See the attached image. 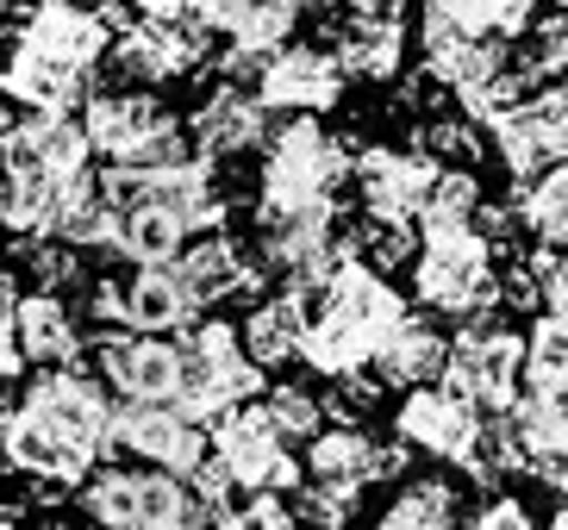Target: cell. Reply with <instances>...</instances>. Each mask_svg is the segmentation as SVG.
I'll return each mask as SVG.
<instances>
[{
    "label": "cell",
    "mask_w": 568,
    "mask_h": 530,
    "mask_svg": "<svg viewBox=\"0 0 568 530\" xmlns=\"http://www.w3.org/2000/svg\"><path fill=\"white\" fill-rule=\"evenodd\" d=\"M213 530H244V524H237V512H232V518H219V524H213Z\"/></svg>",
    "instance_id": "44"
},
{
    "label": "cell",
    "mask_w": 568,
    "mask_h": 530,
    "mask_svg": "<svg viewBox=\"0 0 568 530\" xmlns=\"http://www.w3.org/2000/svg\"><path fill=\"white\" fill-rule=\"evenodd\" d=\"M556 7H562V13H568V0H556Z\"/></svg>",
    "instance_id": "47"
},
{
    "label": "cell",
    "mask_w": 568,
    "mask_h": 530,
    "mask_svg": "<svg viewBox=\"0 0 568 530\" xmlns=\"http://www.w3.org/2000/svg\"><path fill=\"white\" fill-rule=\"evenodd\" d=\"M518 218H525V244L531 249H568V163L544 169L537 182L513 194Z\"/></svg>",
    "instance_id": "32"
},
{
    "label": "cell",
    "mask_w": 568,
    "mask_h": 530,
    "mask_svg": "<svg viewBox=\"0 0 568 530\" xmlns=\"http://www.w3.org/2000/svg\"><path fill=\"white\" fill-rule=\"evenodd\" d=\"M244 344L251 356L268 368V375H282V368L306 363V332H313V294L306 287H268L256 306H244Z\"/></svg>",
    "instance_id": "27"
},
{
    "label": "cell",
    "mask_w": 568,
    "mask_h": 530,
    "mask_svg": "<svg viewBox=\"0 0 568 530\" xmlns=\"http://www.w3.org/2000/svg\"><path fill=\"white\" fill-rule=\"evenodd\" d=\"M375 530H468L463 487L450 475H406L375 512Z\"/></svg>",
    "instance_id": "30"
},
{
    "label": "cell",
    "mask_w": 568,
    "mask_h": 530,
    "mask_svg": "<svg viewBox=\"0 0 568 530\" xmlns=\"http://www.w3.org/2000/svg\"><path fill=\"white\" fill-rule=\"evenodd\" d=\"M94 368L119 399L138 406H182V337L163 332H101Z\"/></svg>",
    "instance_id": "21"
},
{
    "label": "cell",
    "mask_w": 568,
    "mask_h": 530,
    "mask_svg": "<svg viewBox=\"0 0 568 530\" xmlns=\"http://www.w3.org/2000/svg\"><path fill=\"white\" fill-rule=\"evenodd\" d=\"M219 32L206 19H156V13H132L119 26V44H113V82H132V88H175L187 75L213 69Z\"/></svg>",
    "instance_id": "12"
},
{
    "label": "cell",
    "mask_w": 568,
    "mask_h": 530,
    "mask_svg": "<svg viewBox=\"0 0 568 530\" xmlns=\"http://www.w3.org/2000/svg\"><path fill=\"white\" fill-rule=\"evenodd\" d=\"M413 318V299L387 282V268H375L368 256L337 263V275L313 294V332H306V375L313 381H356L375 375L382 349L400 337V325Z\"/></svg>",
    "instance_id": "3"
},
{
    "label": "cell",
    "mask_w": 568,
    "mask_h": 530,
    "mask_svg": "<svg viewBox=\"0 0 568 530\" xmlns=\"http://www.w3.org/2000/svg\"><path fill=\"white\" fill-rule=\"evenodd\" d=\"M113 425H119V394L106 387L101 368H38L26 394H7V468L38 487L75 493L101 462H113Z\"/></svg>",
    "instance_id": "1"
},
{
    "label": "cell",
    "mask_w": 568,
    "mask_h": 530,
    "mask_svg": "<svg viewBox=\"0 0 568 530\" xmlns=\"http://www.w3.org/2000/svg\"><path fill=\"white\" fill-rule=\"evenodd\" d=\"M0 150L19 163L57 169V175H88L94 169V137H88L82 113H44V106H13Z\"/></svg>",
    "instance_id": "25"
},
{
    "label": "cell",
    "mask_w": 568,
    "mask_h": 530,
    "mask_svg": "<svg viewBox=\"0 0 568 530\" xmlns=\"http://www.w3.org/2000/svg\"><path fill=\"white\" fill-rule=\"evenodd\" d=\"M418 75L450 94L456 113H468L475 125H494L506 106L531 94V69L513 57V38L468 32L456 19L425 13L418 19Z\"/></svg>",
    "instance_id": "4"
},
{
    "label": "cell",
    "mask_w": 568,
    "mask_h": 530,
    "mask_svg": "<svg viewBox=\"0 0 568 530\" xmlns=\"http://www.w3.org/2000/svg\"><path fill=\"white\" fill-rule=\"evenodd\" d=\"M144 462V468H169L194 481L201 462L213 456V425L182 406H138V399H119V425H113V462Z\"/></svg>",
    "instance_id": "20"
},
{
    "label": "cell",
    "mask_w": 568,
    "mask_h": 530,
    "mask_svg": "<svg viewBox=\"0 0 568 530\" xmlns=\"http://www.w3.org/2000/svg\"><path fill=\"white\" fill-rule=\"evenodd\" d=\"M406 275H413L418 313L450 318V325H468V318H487L506 306V249L481 225L418 232V256Z\"/></svg>",
    "instance_id": "6"
},
{
    "label": "cell",
    "mask_w": 568,
    "mask_h": 530,
    "mask_svg": "<svg viewBox=\"0 0 568 530\" xmlns=\"http://www.w3.org/2000/svg\"><path fill=\"white\" fill-rule=\"evenodd\" d=\"M132 13H156V19H206V0H132Z\"/></svg>",
    "instance_id": "42"
},
{
    "label": "cell",
    "mask_w": 568,
    "mask_h": 530,
    "mask_svg": "<svg viewBox=\"0 0 568 530\" xmlns=\"http://www.w3.org/2000/svg\"><path fill=\"white\" fill-rule=\"evenodd\" d=\"M301 19H306V0H206V26L219 32V44L244 50V57L282 50L301 32Z\"/></svg>",
    "instance_id": "29"
},
{
    "label": "cell",
    "mask_w": 568,
    "mask_h": 530,
    "mask_svg": "<svg viewBox=\"0 0 568 530\" xmlns=\"http://www.w3.org/2000/svg\"><path fill=\"white\" fill-rule=\"evenodd\" d=\"M525 356H531V344H525V332H518L513 318H506V306H500V313L456 325L444 381H450L463 399H475L481 412H513L518 399H525V387H531Z\"/></svg>",
    "instance_id": "11"
},
{
    "label": "cell",
    "mask_w": 568,
    "mask_h": 530,
    "mask_svg": "<svg viewBox=\"0 0 568 530\" xmlns=\"http://www.w3.org/2000/svg\"><path fill=\"white\" fill-rule=\"evenodd\" d=\"M344 187H356V144L313 113L282 119L268 150L256 156V206H268V213L337 206Z\"/></svg>",
    "instance_id": "5"
},
{
    "label": "cell",
    "mask_w": 568,
    "mask_h": 530,
    "mask_svg": "<svg viewBox=\"0 0 568 530\" xmlns=\"http://www.w3.org/2000/svg\"><path fill=\"white\" fill-rule=\"evenodd\" d=\"M487 156L513 175V187H525L544 169L568 163V88L537 82L518 106H506L487 125Z\"/></svg>",
    "instance_id": "15"
},
{
    "label": "cell",
    "mask_w": 568,
    "mask_h": 530,
    "mask_svg": "<svg viewBox=\"0 0 568 530\" xmlns=\"http://www.w3.org/2000/svg\"><path fill=\"white\" fill-rule=\"evenodd\" d=\"M268 394V368L251 356L244 325H232L225 313H206L201 325L182 332V412L194 418H225L237 406Z\"/></svg>",
    "instance_id": "9"
},
{
    "label": "cell",
    "mask_w": 568,
    "mask_h": 530,
    "mask_svg": "<svg viewBox=\"0 0 568 530\" xmlns=\"http://www.w3.org/2000/svg\"><path fill=\"white\" fill-rule=\"evenodd\" d=\"M525 344H531V356H525L531 387H568V318L562 313H537L531 332H525Z\"/></svg>",
    "instance_id": "36"
},
{
    "label": "cell",
    "mask_w": 568,
    "mask_h": 530,
    "mask_svg": "<svg viewBox=\"0 0 568 530\" xmlns=\"http://www.w3.org/2000/svg\"><path fill=\"white\" fill-rule=\"evenodd\" d=\"M301 456H306V481L313 487H332V493L363 499L368 487L400 481L418 449L400 444V437H375L368 425H351V418H332Z\"/></svg>",
    "instance_id": "17"
},
{
    "label": "cell",
    "mask_w": 568,
    "mask_h": 530,
    "mask_svg": "<svg viewBox=\"0 0 568 530\" xmlns=\"http://www.w3.org/2000/svg\"><path fill=\"white\" fill-rule=\"evenodd\" d=\"M444 175V156L425 144H363L356 150V206L375 225H418L432 206V187Z\"/></svg>",
    "instance_id": "14"
},
{
    "label": "cell",
    "mask_w": 568,
    "mask_h": 530,
    "mask_svg": "<svg viewBox=\"0 0 568 530\" xmlns=\"http://www.w3.org/2000/svg\"><path fill=\"white\" fill-rule=\"evenodd\" d=\"M237 524L244 530H306V518L294 506V493H244Z\"/></svg>",
    "instance_id": "39"
},
{
    "label": "cell",
    "mask_w": 568,
    "mask_h": 530,
    "mask_svg": "<svg viewBox=\"0 0 568 530\" xmlns=\"http://www.w3.org/2000/svg\"><path fill=\"white\" fill-rule=\"evenodd\" d=\"M294 506H301L306 530H351V524H356V506H363V499L332 493V487H313V481H306L301 493H294Z\"/></svg>",
    "instance_id": "38"
},
{
    "label": "cell",
    "mask_w": 568,
    "mask_h": 530,
    "mask_svg": "<svg viewBox=\"0 0 568 530\" xmlns=\"http://www.w3.org/2000/svg\"><path fill=\"white\" fill-rule=\"evenodd\" d=\"M0 306H7V325H0V375H7V394L19 387L26 363L32 368H69L94 349V325H88L82 299L57 294V287L19 294V275H7V282H0Z\"/></svg>",
    "instance_id": "8"
},
{
    "label": "cell",
    "mask_w": 568,
    "mask_h": 530,
    "mask_svg": "<svg viewBox=\"0 0 568 530\" xmlns=\"http://www.w3.org/2000/svg\"><path fill=\"white\" fill-rule=\"evenodd\" d=\"M119 13L88 0H32L13 13L7 44V106H44V113H82L94 100V75L113 63Z\"/></svg>",
    "instance_id": "2"
},
{
    "label": "cell",
    "mask_w": 568,
    "mask_h": 530,
    "mask_svg": "<svg viewBox=\"0 0 568 530\" xmlns=\"http://www.w3.org/2000/svg\"><path fill=\"white\" fill-rule=\"evenodd\" d=\"M194 481L169 475V468H125V462H101L75 487V512L94 530H187L194 518Z\"/></svg>",
    "instance_id": "10"
},
{
    "label": "cell",
    "mask_w": 568,
    "mask_h": 530,
    "mask_svg": "<svg viewBox=\"0 0 568 530\" xmlns=\"http://www.w3.org/2000/svg\"><path fill=\"white\" fill-rule=\"evenodd\" d=\"M94 175H101V169H88V175H57V169H38V163L7 156L0 213H7L13 244H44V237H57V225H63V213H69V200L82 194Z\"/></svg>",
    "instance_id": "24"
},
{
    "label": "cell",
    "mask_w": 568,
    "mask_h": 530,
    "mask_svg": "<svg viewBox=\"0 0 568 530\" xmlns=\"http://www.w3.org/2000/svg\"><path fill=\"white\" fill-rule=\"evenodd\" d=\"M82 125L106 169H175L187 156H201L187 119H175V106L156 88H132V82L94 88V100L82 106Z\"/></svg>",
    "instance_id": "7"
},
{
    "label": "cell",
    "mask_w": 568,
    "mask_h": 530,
    "mask_svg": "<svg viewBox=\"0 0 568 530\" xmlns=\"http://www.w3.org/2000/svg\"><path fill=\"white\" fill-rule=\"evenodd\" d=\"M263 412H268V425H275L287 444L306 449L325 425H332V394H318V387H306V381H268Z\"/></svg>",
    "instance_id": "34"
},
{
    "label": "cell",
    "mask_w": 568,
    "mask_h": 530,
    "mask_svg": "<svg viewBox=\"0 0 568 530\" xmlns=\"http://www.w3.org/2000/svg\"><path fill=\"white\" fill-rule=\"evenodd\" d=\"M537 275H544V313L568 318V249H531Z\"/></svg>",
    "instance_id": "41"
},
{
    "label": "cell",
    "mask_w": 568,
    "mask_h": 530,
    "mask_svg": "<svg viewBox=\"0 0 568 530\" xmlns=\"http://www.w3.org/2000/svg\"><path fill=\"white\" fill-rule=\"evenodd\" d=\"M444 368H450V337H444V325H437L432 313H413L400 325V337L382 349L375 375H382V387H394V394H413V387L444 381Z\"/></svg>",
    "instance_id": "31"
},
{
    "label": "cell",
    "mask_w": 568,
    "mask_h": 530,
    "mask_svg": "<svg viewBox=\"0 0 568 530\" xmlns=\"http://www.w3.org/2000/svg\"><path fill=\"white\" fill-rule=\"evenodd\" d=\"M325 44L344 57L351 82L387 88L406 75V57H418V26H406V13H344L332 19V38Z\"/></svg>",
    "instance_id": "23"
},
{
    "label": "cell",
    "mask_w": 568,
    "mask_h": 530,
    "mask_svg": "<svg viewBox=\"0 0 568 530\" xmlns=\"http://www.w3.org/2000/svg\"><path fill=\"white\" fill-rule=\"evenodd\" d=\"M468 530H544V524L531 518V506L518 493H487L481 506L468 512Z\"/></svg>",
    "instance_id": "40"
},
{
    "label": "cell",
    "mask_w": 568,
    "mask_h": 530,
    "mask_svg": "<svg viewBox=\"0 0 568 530\" xmlns=\"http://www.w3.org/2000/svg\"><path fill=\"white\" fill-rule=\"evenodd\" d=\"M19 7H26V0H7V13H19Z\"/></svg>",
    "instance_id": "45"
},
{
    "label": "cell",
    "mask_w": 568,
    "mask_h": 530,
    "mask_svg": "<svg viewBox=\"0 0 568 530\" xmlns=\"http://www.w3.org/2000/svg\"><path fill=\"white\" fill-rule=\"evenodd\" d=\"M119 294H125V332L182 337L187 325L206 318L182 275V263H132V275H119Z\"/></svg>",
    "instance_id": "26"
},
{
    "label": "cell",
    "mask_w": 568,
    "mask_h": 530,
    "mask_svg": "<svg viewBox=\"0 0 568 530\" xmlns=\"http://www.w3.org/2000/svg\"><path fill=\"white\" fill-rule=\"evenodd\" d=\"M306 7H337V0H306Z\"/></svg>",
    "instance_id": "46"
},
{
    "label": "cell",
    "mask_w": 568,
    "mask_h": 530,
    "mask_svg": "<svg viewBox=\"0 0 568 530\" xmlns=\"http://www.w3.org/2000/svg\"><path fill=\"white\" fill-rule=\"evenodd\" d=\"M487 213V182L475 163H444L432 187V206L418 218V232H463V225H481Z\"/></svg>",
    "instance_id": "33"
},
{
    "label": "cell",
    "mask_w": 568,
    "mask_h": 530,
    "mask_svg": "<svg viewBox=\"0 0 568 530\" xmlns=\"http://www.w3.org/2000/svg\"><path fill=\"white\" fill-rule=\"evenodd\" d=\"M525 69L531 82H550V88H568V13L556 7L550 19L531 26V50H525Z\"/></svg>",
    "instance_id": "37"
},
{
    "label": "cell",
    "mask_w": 568,
    "mask_h": 530,
    "mask_svg": "<svg viewBox=\"0 0 568 530\" xmlns=\"http://www.w3.org/2000/svg\"><path fill=\"white\" fill-rule=\"evenodd\" d=\"M394 437L413 444L425 462H444L456 475H468L475 456H481L487 412L475 399L456 394L450 381H432V387H413V394L394 399Z\"/></svg>",
    "instance_id": "13"
},
{
    "label": "cell",
    "mask_w": 568,
    "mask_h": 530,
    "mask_svg": "<svg viewBox=\"0 0 568 530\" xmlns=\"http://www.w3.org/2000/svg\"><path fill=\"white\" fill-rule=\"evenodd\" d=\"M525 456H531V481H544L556 499L568 493V387H525L513 406Z\"/></svg>",
    "instance_id": "28"
},
{
    "label": "cell",
    "mask_w": 568,
    "mask_h": 530,
    "mask_svg": "<svg viewBox=\"0 0 568 530\" xmlns=\"http://www.w3.org/2000/svg\"><path fill=\"white\" fill-rule=\"evenodd\" d=\"M175 263H182L194 299H201V313L256 306V299L268 294V268H263V256H256V244H244V237H232V232L187 237V249L175 256Z\"/></svg>",
    "instance_id": "22"
},
{
    "label": "cell",
    "mask_w": 568,
    "mask_h": 530,
    "mask_svg": "<svg viewBox=\"0 0 568 530\" xmlns=\"http://www.w3.org/2000/svg\"><path fill=\"white\" fill-rule=\"evenodd\" d=\"M544 530H568V493L550 506V518H544Z\"/></svg>",
    "instance_id": "43"
},
{
    "label": "cell",
    "mask_w": 568,
    "mask_h": 530,
    "mask_svg": "<svg viewBox=\"0 0 568 530\" xmlns=\"http://www.w3.org/2000/svg\"><path fill=\"white\" fill-rule=\"evenodd\" d=\"M256 94L268 100V113L282 119H332L351 94V69L332 44H306V38H287L282 50H268L263 69H256Z\"/></svg>",
    "instance_id": "18"
},
{
    "label": "cell",
    "mask_w": 568,
    "mask_h": 530,
    "mask_svg": "<svg viewBox=\"0 0 568 530\" xmlns=\"http://www.w3.org/2000/svg\"><path fill=\"white\" fill-rule=\"evenodd\" d=\"M213 456L232 468L237 493H301L306 487V456H294V444L268 425L263 399L213 418Z\"/></svg>",
    "instance_id": "16"
},
{
    "label": "cell",
    "mask_w": 568,
    "mask_h": 530,
    "mask_svg": "<svg viewBox=\"0 0 568 530\" xmlns=\"http://www.w3.org/2000/svg\"><path fill=\"white\" fill-rule=\"evenodd\" d=\"M187 132H194V150H201L206 163L237 169V163H251V156L268 150V137H275V113H268V100L256 94L251 82L213 75L206 94L194 100V113H187Z\"/></svg>",
    "instance_id": "19"
},
{
    "label": "cell",
    "mask_w": 568,
    "mask_h": 530,
    "mask_svg": "<svg viewBox=\"0 0 568 530\" xmlns=\"http://www.w3.org/2000/svg\"><path fill=\"white\" fill-rule=\"evenodd\" d=\"M544 0H425V13L437 19H456L468 32H494V38H531V26Z\"/></svg>",
    "instance_id": "35"
}]
</instances>
